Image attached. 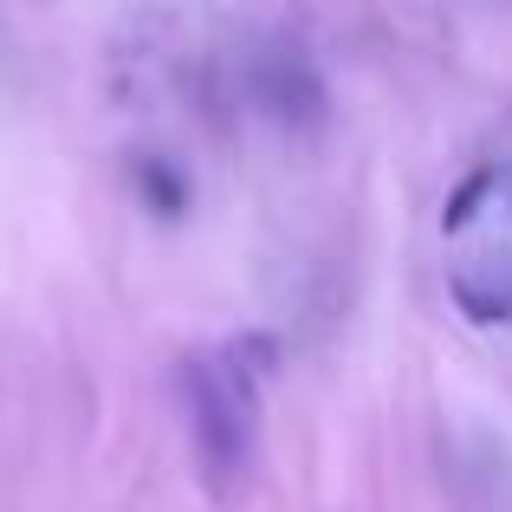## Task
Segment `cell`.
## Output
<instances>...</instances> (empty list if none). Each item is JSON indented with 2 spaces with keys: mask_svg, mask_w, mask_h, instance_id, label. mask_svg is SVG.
<instances>
[{
  "mask_svg": "<svg viewBox=\"0 0 512 512\" xmlns=\"http://www.w3.org/2000/svg\"><path fill=\"white\" fill-rule=\"evenodd\" d=\"M143 182H150V195H156V208H163V214L182 208V188H175V175L163 163H143Z\"/></svg>",
  "mask_w": 512,
  "mask_h": 512,
  "instance_id": "cell-2",
  "label": "cell"
},
{
  "mask_svg": "<svg viewBox=\"0 0 512 512\" xmlns=\"http://www.w3.org/2000/svg\"><path fill=\"white\" fill-rule=\"evenodd\" d=\"M182 383H188V415H195L201 454H208L214 480H227L247 461V441H253V383L227 357L221 363H188Z\"/></svg>",
  "mask_w": 512,
  "mask_h": 512,
  "instance_id": "cell-1",
  "label": "cell"
}]
</instances>
